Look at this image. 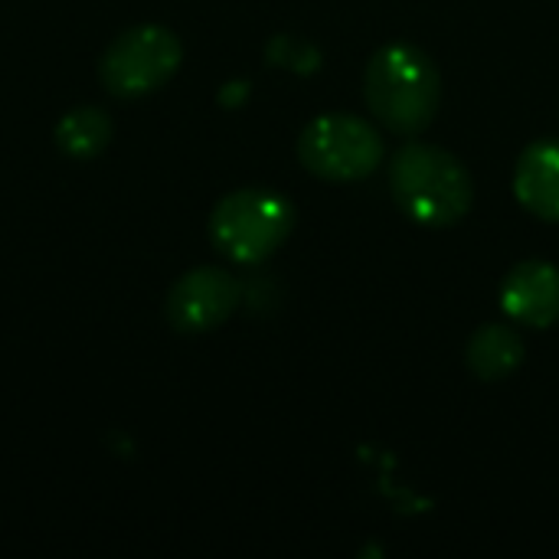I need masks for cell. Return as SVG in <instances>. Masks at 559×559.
Returning a JSON list of instances; mask_svg holds the SVG:
<instances>
[{
	"label": "cell",
	"instance_id": "obj_1",
	"mask_svg": "<svg viewBox=\"0 0 559 559\" xmlns=\"http://www.w3.org/2000/svg\"><path fill=\"white\" fill-rule=\"evenodd\" d=\"M390 190L400 210L419 226H452L475 200L468 167L432 144H406L390 164Z\"/></svg>",
	"mask_w": 559,
	"mask_h": 559
},
{
	"label": "cell",
	"instance_id": "obj_9",
	"mask_svg": "<svg viewBox=\"0 0 559 559\" xmlns=\"http://www.w3.org/2000/svg\"><path fill=\"white\" fill-rule=\"evenodd\" d=\"M524 364V341L504 328L488 324L468 344V367L478 380H504Z\"/></svg>",
	"mask_w": 559,
	"mask_h": 559
},
{
	"label": "cell",
	"instance_id": "obj_2",
	"mask_svg": "<svg viewBox=\"0 0 559 559\" xmlns=\"http://www.w3.org/2000/svg\"><path fill=\"white\" fill-rule=\"evenodd\" d=\"M367 105L396 134H419L436 118L442 79L416 46H386L367 66Z\"/></svg>",
	"mask_w": 559,
	"mask_h": 559
},
{
	"label": "cell",
	"instance_id": "obj_5",
	"mask_svg": "<svg viewBox=\"0 0 559 559\" xmlns=\"http://www.w3.org/2000/svg\"><path fill=\"white\" fill-rule=\"evenodd\" d=\"M301 164L324 180H360L383 157V141L364 118L334 111L314 118L298 141Z\"/></svg>",
	"mask_w": 559,
	"mask_h": 559
},
{
	"label": "cell",
	"instance_id": "obj_4",
	"mask_svg": "<svg viewBox=\"0 0 559 559\" xmlns=\"http://www.w3.org/2000/svg\"><path fill=\"white\" fill-rule=\"evenodd\" d=\"M183 59V46L174 29L144 23L121 33L98 62V79L118 98H138L160 88Z\"/></svg>",
	"mask_w": 559,
	"mask_h": 559
},
{
	"label": "cell",
	"instance_id": "obj_6",
	"mask_svg": "<svg viewBox=\"0 0 559 559\" xmlns=\"http://www.w3.org/2000/svg\"><path fill=\"white\" fill-rule=\"evenodd\" d=\"M242 288L223 269H193L174 282L167 295V321L183 334H203L219 328L239 305Z\"/></svg>",
	"mask_w": 559,
	"mask_h": 559
},
{
	"label": "cell",
	"instance_id": "obj_8",
	"mask_svg": "<svg viewBox=\"0 0 559 559\" xmlns=\"http://www.w3.org/2000/svg\"><path fill=\"white\" fill-rule=\"evenodd\" d=\"M514 193L531 213L559 219V141H537L521 154Z\"/></svg>",
	"mask_w": 559,
	"mask_h": 559
},
{
	"label": "cell",
	"instance_id": "obj_10",
	"mask_svg": "<svg viewBox=\"0 0 559 559\" xmlns=\"http://www.w3.org/2000/svg\"><path fill=\"white\" fill-rule=\"evenodd\" d=\"M111 141V118L95 108V105H82L72 108L59 124H56V144L62 154L75 157V160H88L95 154H102Z\"/></svg>",
	"mask_w": 559,
	"mask_h": 559
},
{
	"label": "cell",
	"instance_id": "obj_3",
	"mask_svg": "<svg viewBox=\"0 0 559 559\" xmlns=\"http://www.w3.org/2000/svg\"><path fill=\"white\" fill-rule=\"evenodd\" d=\"M295 226V210L285 197L265 187H246L223 197L210 216L213 246L233 262H262L269 259Z\"/></svg>",
	"mask_w": 559,
	"mask_h": 559
},
{
	"label": "cell",
	"instance_id": "obj_7",
	"mask_svg": "<svg viewBox=\"0 0 559 559\" xmlns=\"http://www.w3.org/2000/svg\"><path fill=\"white\" fill-rule=\"evenodd\" d=\"M508 318L531 328H550L559 321V269L550 262H521L501 288Z\"/></svg>",
	"mask_w": 559,
	"mask_h": 559
}]
</instances>
